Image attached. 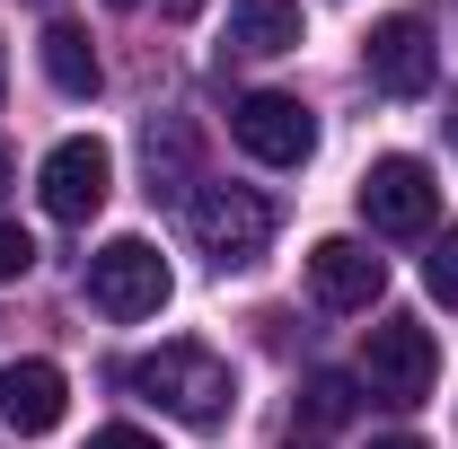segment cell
<instances>
[{
  "instance_id": "obj_1",
  "label": "cell",
  "mask_w": 458,
  "mask_h": 449,
  "mask_svg": "<svg viewBox=\"0 0 458 449\" xmlns=\"http://www.w3.org/2000/svg\"><path fill=\"white\" fill-rule=\"evenodd\" d=\"M123 388H141L159 414H176L185 432H221L229 405H238V379H229V361L212 343H159V352H141V361L123 370Z\"/></svg>"
},
{
  "instance_id": "obj_2",
  "label": "cell",
  "mask_w": 458,
  "mask_h": 449,
  "mask_svg": "<svg viewBox=\"0 0 458 449\" xmlns=\"http://www.w3.org/2000/svg\"><path fill=\"white\" fill-rule=\"evenodd\" d=\"M185 229H194V247L238 274V265H256L265 247H274V203L256 194V185H203L194 203H185Z\"/></svg>"
},
{
  "instance_id": "obj_3",
  "label": "cell",
  "mask_w": 458,
  "mask_h": 449,
  "mask_svg": "<svg viewBox=\"0 0 458 449\" xmlns=\"http://www.w3.org/2000/svg\"><path fill=\"white\" fill-rule=\"evenodd\" d=\"M89 300L106 309V318H159L168 309V265H159V247L150 238H106L98 256H89Z\"/></svg>"
},
{
  "instance_id": "obj_4",
  "label": "cell",
  "mask_w": 458,
  "mask_h": 449,
  "mask_svg": "<svg viewBox=\"0 0 458 449\" xmlns=\"http://www.w3.org/2000/svg\"><path fill=\"white\" fill-rule=\"evenodd\" d=\"M361 379H370V396H388V405H423L432 379H441V343H432V326L379 318V326H370V352H361Z\"/></svg>"
},
{
  "instance_id": "obj_5",
  "label": "cell",
  "mask_w": 458,
  "mask_h": 449,
  "mask_svg": "<svg viewBox=\"0 0 458 449\" xmlns=\"http://www.w3.org/2000/svg\"><path fill=\"white\" fill-rule=\"evenodd\" d=\"M229 132H238V150L265 159V168H300V159L318 150V114L300 106V97H283V89L238 97V106H229Z\"/></svg>"
},
{
  "instance_id": "obj_6",
  "label": "cell",
  "mask_w": 458,
  "mask_h": 449,
  "mask_svg": "<svg viewBox=\"0 0 458 449\" xmlns=\"http://www.w3.org/2000/svg\"><path fill=\"white\" fill-rule=\"evenodd\" d=\"M432 212H441V185H432V168L423 159H370V176H361V221L379 229V238H414V229H432Z\"/></svg>"
},
{
  "instance_id": "obj_7",
  "label": "cell",
  "mask_w": 458,
  "mask_h": 449,
  "mask_svg": "<svg viewBox=\"0 0 458 449\" xmlns=\"http://www.w3.org/2000/svg\"><path fill=\"white\" fill-rule=\"evenodd\" d=\"M36 194H45V212L54 221H98V203L114 194V159H106V141H54L45 150V176H36Z\"/></svg>"
},
{
  "instance_id": "obj_8",
  "label": "cell",
  "mask_w": 458,
  "mask_h": 449,
  "mask_svg": "<svg viewBox=\"0 0 458 449\" xmlns=\"http://www.w3.org/2000/svg\"><path fill=\"white\" fill-rule=\"evenodd\" d=\"M370 80H379L388 97H423V89L441 80L432 27H423V18H379V27H370Z\"/></svg>"
},
{
  "instance_id": "obj_9",
  "label": "cell",
  "mask_w": 458,
  "mask_h": 449,
  "mask_svg": "<svg viewBox=\"0 0 458 449\" xmlns=\"http://www.w3.org/2000/svg\"><path fill=\"white\" fill-rule=\"evenodd\" d=\"M309 291H318V309H370L388 291V265L361 238H318L309 247Z\"/></svg>"
},
{
  "instance_id": "obj_10",
  "label": "cell",
  "mask_w": 458,
  "mask_h": 449,
  "mask_svg": "<svg viewBox=\"0 0 458 449\" xmlns=\"http://www.w3.org/2000/svg\"><path fill=\"white\" fill-rule=\"evenodd\" d=\"M62 396H71V388H62L54 361H18V370H0V423L36 441V432L62 423Z\"/></svg>"
},
{
  "instance_id": "obj_11",
  "label": "cell",
  "mask_w": 458,
  "mask_h": 449,
  "mask_svg": "<svg viewBox=\"0 0 458 449\" xmlns=\"http://www.w3.org/2000/svg\"><path fill=\"white\" fill-rule=\"evenodd\" d=\"M300 45V0H238L229 9V54H291Z\"/></svg>"
},
{
  "instance_id": "obj_12",
  "label": "cell",
  "mask_w": 458,
  "mask_h": 449,
  "mask_svg": "<svg viewBox=\"0 0 458 449\" xmlns=\"http://www.w3.org/2000/svg\"><path fill=\"white\" fill-rule=\"evenodd\" d=\"M45 80H54L62 97H98V54H89V36H80L71 18L45 27Z\"/></svg>"
},
{
  "instance_id": "obj_13",
  "label": "cell",
  "mask_w": 458,
  "mask_h": 449,
  "mask_svg": "<svg viewBox=\"0 0 458 449\" xmlns=\"http://www.w3.org/2000/svg\"><path fill=\"white\" fill-rule=\"evenodd\" d=\"M300 414H309L318 432H335V423H352V379H344V370H318V379L300 388Z\"/></svg>"
},
{
  "instance_id": "obj_14",
  "label": "cell",
  "mask_w": 458,
  "mask_h": 449,
  "mask_svg": "<svg viewBox=\"0 0 458 449\" xmlns=\"http://www.w3.org/2000/svg\"><path fill=\"white\" fill-rule=\"evenodd\" d=\"M423 282H432V300H441V309H458V221L432 238V256H423Z\"/></svg>"
},
{
  "instance_id": "obj_15",
  "label": "cell",
  "mask_w": 458,
  "mask_h": 449,
  "mask_svg": "<svg viewBox=\"0 0 458 449\" xmlns=\"http://www.w3.org/2000/svg\"><path fill=\"white\" fill-rule=\"evenodd\" d=\"M27 265H36V238H27L18 221H0V282H18Z\"/></svg>"
},
{
  "instance_id": "obj_16",
  "label": "cell",
  "mask_w": 458,
  "mask_h": 449,
  "mask_svg": "<svg viewBox=\"0 0 458 449\" xmlns=\"http://www.w3.org/2000/svg\"><path fill=\"white\" fill-rule=\"evenodd\" d=\"M89 449H159V441H150V432H132V423H106Z\"/></svg>"
},
{
  "instance_id": "obj_17",
  "label": "cell",
  "mask_w": 458,
  "mask_h": 449,
  "mask_svg": "<svg viewBox=\"0 0 458 449\" xmlns=\"http://www.w3.org/2000/svg\"><path fill=\"white\" fill-rule=\"evenodd\" d=\"M370 449H423V441H414V432H388V441H370Z\"/></svg>"
},
{
  "instance_id": "obj_18",
  "label": "cell",
  "mask_w": 458,
  "mask_h": 449,
  "mask_svg": "<svg viewBox=\"0 0 458 449\" xmlns=\"http://www.w3.org/2000/svg\"><path fill=\"white\" fill-rule=\"evenodd\" d=\"M159 9H168V18H194V9H203V0H159Z\"/></svg>"
},
{
  "instance_id": "obj_19",
  "label": "cell",
  "mask_w": 458,
  "mask_h": 449,
  "mask_svg": "<svg viewBox=\"0 0 458 449\" xmlns=\"http://www.w3.org/2000/svg\"><path fill=\"white\" fill-rule=\"evenodd\" d=\"M0 194H9V150H0Z\"/></svg>"
},
{
  "instance_id": "obj_20",
  "label": "cell",
  "mask_w": 458,
  "mask_h": 449,
  "mask_svg": "<svg viewBox=\"0 0 458 449\" xmlns=\"http://www.w3.org/2000/svg\"><path fill=\"white\" fill-rule=\"evenodd\" d=\"M0 89H9V62H0Z\"/></svg>"
},
{
  "instance_id": "obj_21",
  "label": "cell",
  "mask_w": 458,
  "mask_h": 449,
  "mask_svg": "<svg viewBox=\"0 0 458 449\" xmlns=\"http://www.w3.org/2000/svg\"><path fill=\"white\" fill-rule=\"evenodd\" d=\"M450 141H458V114H450Z\"/></svg>"
},
{
  "instance_id": "obj_22",
  "label": "cell",
  "mask_w": 458,
  "mask_h": 449,
  "mask_svg": "<svg viewBox=\"0 0 458 449\" xmlns=\"http://www.w3.org/2000/svg\"><path fill=\"white\" fill-rule=\"evenodd\" d=\"M114 9H132V0H114Z\"/></svg>"
},
{
  "instance_id": "obj_23",
  "label": "cell",
  "mask_w": 458,
  "mask_h": 449,
  "mask_svg": "<svg viewBox=\"0 0 458 449\" xmlns=\"http://www.w3.org/2000/svg\"><path fill=\"white\" fill-rule=\"evenodd\" d=\"M291 449H300V441H291Z\"/></svg>"
}]
</instances>
